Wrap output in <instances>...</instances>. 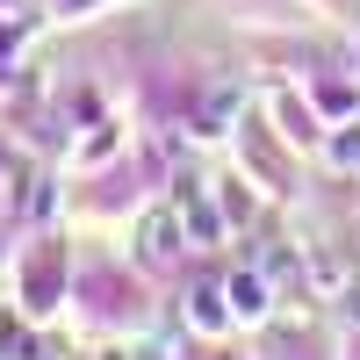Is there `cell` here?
<instances>
[{"label":"cell","mask_w":360,"mask_h":360,"mask_svg":"<svg viewBox=\"0 0 360 360\" xmlns=\"http://www.w3.org/2000/svg\"><path fill=\"white\" fill-rule=\"evenodd\" d=\"M231 115H238V86H217V94H209V108H202V130H209V137H224Z\"/></svg>","instance_id":"5b68a950"},{"label":"cell","mask_w":360,"mask_h":360,"mask_svg":"<svg viewBox=\"0 0 360 360\" xmlns=\"http://www.w3.org/2000/svg\"><path fill=\"white\" fill-rule=\"evenodd\" d=\"M180 217H188V231H195V238H217V231H224V224H217V209H209L202 195H188V209H180Z\"/></svg>","instance_id":"8992f818"},{"label":"cell","mask_w":360,"mask_h":360,"mask_svg":"<svg viewBox=\"0 0 360 360\" xmlns=\"http://www.w3.org/2000/svg\"><path fill=\"white\" fill-rule=\"evenodd\" d=\"M180 245H188V217H180V209H152V217L137 224V259L144 266H173Z\"/></svg>","instance_id":"6da1fadb"},{"label":"cell","mask_w":360,"mask_h":360,"mask_svg":"<svg viewBox=\"0 0 360 360\" xmlns=\"http://www.w3.org/2000/svg\"><path fill=\"white\" fill-rule=\"evenodd\" d=\"M310 288H317V295H346V288H353L346 259H339V252H310Z\"/></svg>","instance_id":"277c9868"},{"label":"cell","mask_w":360,"mask_h":360,"mask_svg":"<svg viewBox=\"0 0 360 360\" xmlns=\"http://www.w3.org/2000/svg\"><path fill=\"white\" fill-rule=\"evenodd\" d=\"M188 317H195V332H224V324H231V295L224 288H195L188 295Z\"/></svg>","instance_id":"3957f363"},{"label":"cell","mask_w":360,"mask_h":360,"mask_svg":"<svg viewBox=\"0 0 360 360\" xmlns=\"http://www.w3.org/2000/svg\"><path fill=\"white\" fill-rule=\"evenodd\" d=\"M332 159H339L346 173H360V123H346V130L332 137Z\"/></svg>","instance_id":"52a82bcc"},{"label":"cell","mask_w":360,"mask_h":360,"mask_svg":"<svg viewBox=\"0 0 360 360\" xmlns=\"http://www.w3.org/2000/svg\"><path fill=\"white\" fill-rule=\"evenodd\" d=\"M346 317H353V324H360V281H353V288H346Z\"/></svg>","instance_id":"ba28073f"},{"label":"cell","mask_w":360,"mask_h":360,"mask_svg":"<svg viewBox=\"0 0 360 360\" xmlns=\"http://www.w3.org/2000/svg\"><path fill=\"white\" fill-rule=\"evenodd\" d=\"M224 295H231V317H245V324H259L266 310H274V288H266L259 266H252V274H231V281H224Z\"/></svg>","instance_id":"7a4b0ae2"}]
</instances>
